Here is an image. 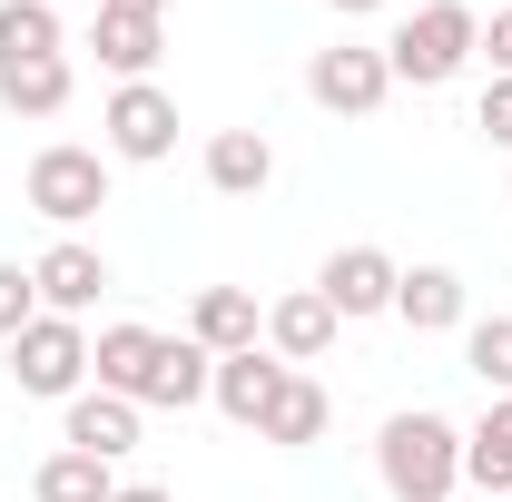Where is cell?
I'll return each instance as SVG.
<instances>
[{
  "label": "cell",
  "mask_w": 512,
  "mask_h": 502,
  "mask_svg": "<svg viewBox=\"0 0 512 502\" xmlns=\"http://www.w3.org/2000/svg\"><path fill=\"white\" fill-rule=\"evenodd\" d=\"M335 325H345V315L325 306L316 286H296V296H276V306H266V345H276L286 365H316L325 345H335Z\"/></svg>",
  "instance_id": "cell-12"
},
{
  "label": "cell",
  "mask_w": 512,
  "mask_h": 502,
  "mask_svg": "<svg viewBox=\"0 0 512 502\" xmlns=\"http://www.w3.org/2000/svg\"><path fill=\"white\" fill-rule=\"evenodd\" d=\"M89 375L99 394H128V404H207V375H217V355L197 345V335H158V325H109L99 345H89Z\"/></svg>",
  "instance_id": "cell-1"
},
{
  "label": "cell",
  "mask_w": 512,
  "mask_h": 502,
  "mask_svg": "<svg viewBox=\"0 0 512 502\" xmlns=\"http://www.w3.org/2000/svg\"><path fill=\"white\" fill-rule=\"evenodd\" d=\"M463 483L493 502V493H512V394H493V414L463 434Z\"/></svg>",
  "instance_id": "cell-16"
},
{
  "label": "cell",
  "mask_w": 512,
  "mask_h": 502,
  "mask_svg": "<svg viewBox=\"0 0 512 502\" xmlns=\"http://www.w3.org/2000/svg\"><path fill=\"white\" fill-rule=\"evenodd\" d=\"M188 335L207 345V355H247L256 345V296L247 286H207V296L188 306Z\"/></svg>",
  "instance_id": "cell-15"
},
{
  "label": "cell",
  "mask_w": 512,
  "mask_h": 502,
  "mask_svg": "<svg viewBox=\"0 0 512 502\" xmlns=\"http://www.w3.org/2000/svg\"><path fill=\"white\" fill-rule=\"evenodd\" d=\"M483 60H493V79H512V10L483 20Z\"/></svg>",
  "instance_id": "cell-25"
},
{
  "label": "cell",
  "mask_w": 512,
  "mask_h": 502,
  "mask_svg": "<svg viewBox=\"0 0 512 502\" xmlns=\"http://www.w3.org/2000/svg\"><path fill=\"white\" fill-rule=\"evenodd\" d=\"M99 10H119V20H158L168 0H99Z\"/></svg>",
  "instance_id": "cell-26"
},
{
  "label": "cell",
  "mask_w": 512,
  "mask_h": 502,
  "mask_svg": "<svg viewBox=\"0 0 512 502\" xmlns=\"http://www.w3.org/2000/svg\"><path fill=\"white\" fill-rule=\"evenodd\" d=\"M463 365L493 384V394H512V315H483V325L463 335Z\"/></svg>",
  "instance_id": "cell-22"
},
{
  "label": "cell",
  "mask_w": 512,
  "mask_h": 502,
  "mask_svg": "<svg viewBox=\"0 0 512 502\" xmlns=\"http://www.w3.org/2000/svg\"><path fill=\"white\" fill-rule=\"evenodd\" d=\"M375 473H384V493L394 502H444L453 483H463V434H453L444 414H394L375 434Z\"/></svg>",
  "instance_id": "cell-2"
},
{
  "label": "cell",
  "mask_w": 512,
  "mask_h": 502,
  "mask_svg": "<svg viewBox=\"0 0 512 502\" xmlns=\"http://www.w3.org/2000/svg\"><path fill=\"white\" fill-rule=\"evenodd\" d=\"M296 375V365H286V355H217V375H207V404H217V414H227V424H266V404H276V384Z\"/></svg>",
  "instance_id": "cell-9"
},
{
  "label": "cell",
  "mask_w": 512,
  "mask_h": 502,
  "mask_svg": "<svg viewBox=\"0 0 512 502\" xmlns=\"http://www.w3.org/2000/svg\"><path fill=\"white\" fill-rule=\"evenodd\" d=\"M10 60H69V30L50 0H0V69Z\"/></svg>",
  "instance_id": "cell-17"
},
{
  "label": "cell",
  "mask_w": 512,
  "mask_h": 502,
  "mask_svg": "<svg viewBox=\"0 0 512 502\" xmlns=\"http://www.w3.org/2000/svg\"><path fill=\"white\" fill-rule=\"evenodd\" d=\"M473 128H483L493 148H512V79H493V89H483V109H473Z\"/></svg>",
  "instance_id": "cell-24"
},
{
  "label": "cell",
  "mask_w": 512,
  "mask_h": 502,
  "mask_svg": "<svg viewBox=\"0 0 512 502\" xmlns=\"http://www.w3.org/2000/svg\"><path fill=\"white\" fill-rule=\"evenodd\" d=\"M0 109L10 119H60L69 109V60H10L0 69Z\"/></svg>",
  "instance_id": "cell-18"
},
{
  "label": "cell",
  "mask_w": 512,
  "mask_h": 502,
  "mask_svg": "<svg viewBox=\"0 0 512 502\" xmlns=\"http://www.w3.org/2000/svg\"><path fill=\"white\" fill-rule=\"evenodd\" d=\"M394 315H404L414 335H444V325H463V276H453V266H404Z\"/></svg>",
  "instance_id": "cell-14"
},
{
  "label": "cell",
  "mask_w": 512,
  "mask_h": 502,
  "mask_svg": "<svg viewBox=\"0 0 512 502\" xmlns=\"http://www.w3.org/2000/svg\"><path fill=\"white\" fill-rule=\"evenodd\" d=\"M473 50H483V20H473L463 0H424V10L384 40V69H394V79H414V89H444Z\"/></svg>",
  "instance_id": "cell-3"
},
{
  "label": "cell",
  "mask_w": 512,
  "mask_h": 502,
  "mask_svg": "<svg viewBox=\"0 0 512 502\" xmlns=\"http://www.w3.org/2000/svg\"><path fill=\"white\" fill-rule=\"evenodd\" d=\"M69 453H99V463L138 453V404H128V394H99V384H79V394H69Z\"/></svg>",
  "instance_id": "cell-11"
},
{
  "label": "cell",
  "mask_w": 512,
  "mask_h": 502,
  "mask_svg": "<svg viewBox=\"0 0 512 502\" xmlns=\"http://www.w3.org/2000/svg\"><path fill=\"white\" fill-rule=\"evenodd\" d=\"M30 286H40V315H89V306H99V286H109V256L79 247V237H60V247L30 266Z\"/></svg>",
  "instance_id": "cell-10"
},
{
  "label": "cell",
  "mask_w": 512,
  "mask_h": 502,
  "mask_svg": "<svg viewBox=\"0 0 512 502\" xmlns=\"http://www.w3.org/2000/svg\"><path fill=\"white\" fill-rule=\"evenodd\" d=\"M10 375H20V394L69 404L79 375H89V335H79V315H30V325L10 335Z\"/></svg>",
  "instance_id": "cell-4"
},
{
  "label": "cell",
  "mask_w": 512,
  "mask_h": 502,
  "mask_svg": "<svg viewBox=\"0 0 512 502\" xmlns=\"http://www.w3.org/2000/svg\"><path fill=\"white\" fill-rule=\"evenodd\" d=\"M89 50H99V69H119V79H148L168 40H158V20H119V10H99V40H89Z\"/></svg>",
  "instance_id": "cell-20"
},
{
  "label": "cell",
  "mask_w": 512,
  "mask_h": 502,
  "mask_svg": "<svg viewBox=\"0 0 512 502\" xmlns=\"http://www.w3.org/2000/svg\"><path fill=\"white\" fill-rule=\"evenodd\" d=\"M266 178H276L266 128H217V138H207V188H217V197H256Z\"/></svg>",
  "instance_id": "cell-13"
},
{
  "label": "cell",
  "mask_w": 512,
  "mask_h": 502,
  "mask_svg": "<svg viewBox=\"0 0 512 502\" xmlns=\"http://www.w3.org/2000/svg\"><path fill=\"white\" fill-rule=\"evenodd\" d=\"M99 128H109V158H138V168H148V158L178 148V99H168L158 79H119V99H109Z\"/></svg>",
  "instance_id": "cell-7"
},
{
  "label": "cell",
  "mask_w": 512,
  "mask_h": 502,
  "mask_svg": "<svg viewBox=\"0 0 512 502\" xmlns=\"http://www.w3.org/2000/svg\"><path fill=\"white\" fill-rule=\"evenodd\" d=\"M325 424H335V404H325V384H316V375H286V384H276V404H266V424H256V434H266V443H316Z\"/></svg>",
  "instance_id": "cell-19"
},
{
  "label": "cell",
  "mask_w": 512,
  "mask_h": 502,
  "mask_svg": "<svg viewBox=\"0 0 512 502\" xmlns=\"http://www.w3.org/2000/svg\"><path fill=\"white\" fill-rule=\"evenodd\" d=\"M30 315H40V286H30V266H0V345H10Z\"/></svg>",
  "instance_id": "cell-23"
},
{
  "label": "cell",
  "mask_w": 512,
  "mask_h": 502,
  "mask_svg": "<svg viewBox=\"0 0 512 502\" xmlns=\"http://www.w3.org/2000/svg\"><path fill=\"white\" fill-rule=\"evenodd\" d=\"M119 502H178L168 483H119Z\"/></svg>",
  "instance_id": "cell-27"
},
{
  "label": "cell",
  "mask_w": 512,
  "mask_h": 502,
  "mask_svg": "<svg viewBox=\"0 0 512 502\" xmlns=\"http://www.w3.org/2000/svg\"><path fill=\"white\" fill-rule=\"evenodd\" d=\"M30 207H40V217H50V227H79V217H99V207H109V158H99V148H40V158H30Z\"/></svg>",
  "instance_id": "cell-5"
},
{
  "label": "cell",
  "mask_w": 512,
  "mask_h": 502,
  "mask_svg": "<svg viewBox=\"0 0 512 502\" xmlns=\"http://www.w3.org/2000/svg\"><path fill=\"white\" fill-rule=\"evenodd\" d=\"M394 286H404V266H394L384 247H335L325 276H316V296L335 315H394Z\"/></svg>",
  "instance_id": "cell-8"
},
{
  "label": "cell",
  "mask_w": 512,
  "mask_h": 502,
  "mask_svg": "<svg viewBox=\"0 0 512 502\" xmlns=\"http://www.w3.org/2000/svg\"><path fill=\"white\" fill-rule=\"evenodd\" d=\"M493 502H512V493H493Z\"/></svg>",
  "instance_id": "cell-29"
},
{
  "label": "cell",
  "mask_w": 512,
  "mask_h": 502,
  "mask_svg": "<svg viewBox=\"0 0 512 502\" xmlns=\"http://www.w3.org/2000/svg\"><path fill=\"white\" fill-rule=\"evenodd\" d=\"M30 493L40 502H119V483H109V463H99V453H50V463H40V483H30Z\"/></svg>",
  "instance_id": "cell-21"
},
{
  "label": "cell",
  "mask_w": 512,
  "mask_h": 502,
  "mask_svg": "<svg viewBox=\"0 0 512 502\" xmlns=\"http://www.w3.org/2000/svg\"><path fill=\"white\" fill-rule=\"evenodd\" d=\"M325 10H345V20H365V10H384V0H325Z\"/></svg>",
  "instance_id": "cell-28"
},
{
  "label": "cell",
  "mask_w": 512,
  "mask_h": 502,
  "mask_svg": "<svg viewBox=\"0 0 512 502\" xmlns=\"http://www.w3.org/2000/svg\"><path fill=\"white\" fill-rule=\"evenodd\" d=\"M384 89H394V69H384V50H365V40H335V50L306 60V99L335 109V119H375Z\"/></svg>",
  "instance_id": "cell-6"
}]
</instances>
